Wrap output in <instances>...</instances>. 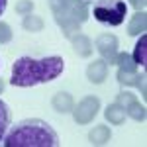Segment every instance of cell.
<instances>
[{"mask_svg": "<svg viewBox=\"0 0 147 147\" xmlns=\"http://www.w3.org/2000/svg\"><path fill=\"white\" fill-rule=\"evenodd\" d=\"M131 59H134V63H136L137 67H139V65L145 67V63H147V35L145 34H141V37L137 39Z\"/></svg>", "mask_w": 147, "mask_h": 147, "instance_id": "obj_12", "label": "cell"}, {"mask_svg": "<svg viewBox=\"0 0 147 147\" xmlns=\"http://www.w3.org/2000/svg\"><path fill=\"white\" fill-rule=\"evenodd\" d=\"M6 2H8V0H0V16L4 14V10H6Z\"/></svg>", "mask_w": 147, "mask_h": 147, "instance_id": "obj_21", "label": "cell"}, {"mask_svg": "<svg viewBox=\"0 0 147 147\" xmlns=\"http://www.w3.org/2000/svg\"><path fill=\"white\" fill-rule=\"evenodd\" d=\"M65 71V61L59 55L34 59V57H20L12 65V86H35V84H45L55 80Z\"/></svg>", "mask_w": 147, "mask_h": 147, "instance_id": "obj_1", "label": "cell"}, {"mask_svg": "<svg viewBox=\"0 0 147 147\" xmlns=\"http://www.w3.org/2000/svg\"><path fill=\"white\" fill-rule=\"evenodd\" d=\"M116 65H118V71H122V73H137V65L134 63L129 53H118Z\"/></svg>", "mask_w": 147, "mask_h": 147, "instance_id": "obj_15", "label": "cell"}, {"mask_svg": "<svg viewBox=\"0 0 147 147\" xmlns=\"http://www.w3.org/2000/svg\"><path fill=\"white\" fill-rule=\"evenodd\" d=\"M145 28H147V14L145 10H137V14L131 18V22L127 24V34L141 35V34H145Z\"/></svg>", "mask_w": 147, "mask_h": 147, "instance_id": "obj_9", "label": "cell"}, {"mask_svg": "<svg viewBox=\"0 0 147 147\" xmlns=\"http://www.w3.org/2000/svg\"><path fill=\"white\" fill-rule=\"evenodd\" d=\"M10 39H12V28L6 22H0V45L8 43Z\"/></svg>", "mask_w": 147, "mask_h": 147, "instance_id": "obj_18", "label": "cell"}, {"mask_svg": "<svg viewBox=\"0 0 147 147\" xmlns=\"http://www.w3.org/2000/svg\"><path fill=\"white\" fill-rule=\"evenodd\" d=\"M22 26H24V30H28V32H41L43 30V20L39 16H35V14H26Z\"/></svg>", "mask_w": 147, "mask_h": 147, "instance_id": "obj_17", "label": "cell"}, {"mask_svg": "<svg viewBox=\"0 0 147 147\" xmlns=\"http://www.w3.org/2000/svg\"><path fill=\"white\" fill-rule=\"evenodd\" d=\"M92 14L100 24L120 26L127 16V6L124 0H98L92 6Z\"/></svg>", "mask_w": 147, "mask_h": 147, "instance_id": "obj_4", "label": "cell"}, {"mask_svg": "<svg viewBox=\"0 0 147 147\" xmlns=\"http://www.w3.org/2000/svg\"><path fill=\"white\" fill-rule=\"evenodd\" d=\"M129 2H131V6L136 10H143L145 8V0H129Z\"/></svg>", "mask_w": 147, "mask_h": 147, "instance_id": "obj_20", "label": "cell"}, {"mask_svg": "<svg viewBox=\"0 0 147 147\" xmlns=\"http://www.w3.org/2000/svg\"><path fill=\"white\" fill-rule=\"evenodd\" d=\"M98 110H100V100L96 96H84L77 106H73V118L80 125L90 124L94 116L98 114Z\"/></svg>", "mask_w": 147, "mask_h": 147, "instance_id": "obj_5", "label": "cell"}, {"mask_svg": "<svg viewBox=\"0 0 147 147\" xmlns=\"http://www.w3.org/2000/svg\"><path fill=\"white\" fill-rule=\"evenodd\" d=\"M94 45L98 49V53L108 65H116V57H118V37L112 34H102L96 37Z\"/></svg>", "mask_w": 147, "mask_h": 147, "instance_id": "obj_6", "label": "cell"}, {"mask_svg": "<svg viewBox=\"0 0 147 147\" xmlns=\"http://www.w3.org/2000/svg\"><path fill=\"white\" fill-rule=\"evenodd\" d=\"M53 108H55L59 114H67V112H73V106H75V102H73V96L69 94V92H57L55 96H53Z\"/></svg>", "mask_w": 147, "mask_h": 147, "instance_id": "obj_8", "label": "cell"}, {"mask_svg": "<svg viewBox=\"0 0 147 147\" xmlns=\"http://www.w3.org/2000/svg\"><path fill=\"white\" fill-rule=\"evenodd\" d=\"M49 8L65 37H73L79 34L80 26L88 20L90 12L86 0H49Z\"/></svg>", "mask_w": 147, "mask_h": 147, "instance_id": "obj_3", "label": "cell"}, {"mask_svg": "<svg viewBox=\"0 0 147 147\" xmlns=\"http://www.w3.org/2000/svg\"><path fill=\"white\" fill-rule=\"evenodd\" d=\"M124 110H125V116L134 118L136 122H145V106H143L141 102H137V98L131 100V102H127L124 106Z\"/></svg>", "mask_w": 147, "mask_h": 147, "instance_id": "obj_14", "label": "cell"}, {"mask_svg": "<svg viewBox=\"0 0 147 147\" xmlns=\"http://www.w3.org/2000/svg\"><path fill=\"white\" fill-rule=\"evenodd\" d=\"M86 77L94 84H102L106 80V77H108V63L104 59H98V61L90 63L88 69H86Z\"/></svg>", "mask_w": 147, "mask_h": 147, "instance_id": "obj_7", "label": "cell"}, {"mask_svg": "<svg viewBox=\"0 0 147 147\" xmlns=\"http://www.w3.org/2000/svg\"><path fill=\"white\" fill-rule=\"evenodd\" d=\"M32 10H34V2H32V0H20V2L16 4V12L22 14V16L32 14Z\"/></svg>", "mask_w": 147, "mask_h": 147, "instance_id": "obj_19", "label": "cell"}, {"mask_svg": "<svg viewBox=\"0 0 147 147\" xmlns=\"http://www.w3.org/2000/svg\"><path fill=\"white\" fill-rule=\"evenodd\" d=\"M4 86H6V82H4V79H0V92L4 90Z\"/></svg>", "mask_w": 147, "mask_h": 147, "instance_id": "obj_22", "label": "cell"}, {"mask_svg": "<svg viewBox=\"0 0 147 147\" xmlns=\"http://www.w3.org/2000/svg\"><path fill=\"white\" fill-rule=\"evenodd\" d=\"M71 39H73V47H75V51H77L79 57H88L92 53V41L86 35L77 34V35H73Z\"/></svg>", "mask_w": 147, "mask_h": 147, "instance_id": "obj_11", "label": "cell"}, {"mask_svg": "<svg viewBox=\"0 0 147 147\" xmlns=\"http://www.w3.org/2000/svg\"><path fill=\"white\" fill-rule=\"evenodd\" d=\"M110 137H112V131L108 125H94V129L88 134L92 145H104L106 141H110Z\"/></svg>", "mask_w": 147, "mask_h": 147, "instance_id": "obj_13", "label": "cell"}, {"mask_svg": "<svg viewBox=\"0 0 147 147\" xmlns=\"http://www.w3.org/2000/svg\"><path fill=\"white\" fill-rule=\"evenodd\" d=\"M2 143L6 147H55L59 145V136L47 122L39 118H28L12 125Z\"/></svg>", "mask_w": 147, "mask_h": 147, "instance_id": "obj_2", "label": "cell"}, {"mask_svg": "<svg viewBox=\"0 0 147 147\" xmlns=\"http://www.w3.org/2000/svg\"><path fill=\"white\" fill-rule=\"evenodd\" d=\"M104 116H106V120L114 125H122L125 122V110H124V106H120L118 102L110 104V106L106 108Z\"/></svg>", "mask_w": 147, "mask_h": 147, "instance_id": "obj_10", "label": "cell"}, {"mask_svg": "<svg viewBox=\"0 0 147 147\" xmlns=\"http://www.w3.org/2000/svg\"><path fill=\"white\" fill-rule=\"evenodd\" d=\"M8 125H10V108L4 100H0V141L6 136Z\"/></svg>", "mask_w": 147, "mask_h": 147, "instance_id": "obj_16", "label": "cell"}]
</instances>
